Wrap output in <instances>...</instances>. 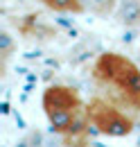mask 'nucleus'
I'll list each match as a JSON object with an SVG mask.
<instances>
[{
    "label": "nucleus",
    "instance_id": "1",
    "mask_svg": "<svg viewBox=\"0 0 140 147\" xmlns=\"http://www.w3.org/2000/svg\"><path fill=\"white\" fill-rule=\"evenodd\" d=\"M93 75L106 86H115L133 107L140 109V68L118 52H104L97 59Z\"/></svg>",
    "mask_w": 140,
    "mask_h": 147
},
{
    "label": "nucleus",
    "instance_id": "2",
    "mask_svg": "<svg viewBox=\"0 0 140 147\" xmlns=\"http://www.w3.org/2000/svg\"><path fill=\"white\" fill-rule=\"evenodd\" d=\"M86 118L100 134L111 138H124L133 131V120L120 109L106 104L104 100H93L86 109Z\"/></svg>",
    "mask_w": 140,
    "mask_h": 147
},
{
    "label": "nucleus",
    "instance_id": "3",
    "mask_svg": "<svg viewBox=\"0 0 140 147\" xmlns=\"http://www.w3.org/2000/svg\"><path fill=\"white\" fill-rule=\"evenodd\" d=\"M43 109L45 115L52 111H81V100L77 91H72L68 86H48L43 93Z\"/></svg>",
    "mask_w": 140,
    "mask_h": 147
},
{
    "label": "nucleus",
    "instance_id": "4",
    "mask_svg": "<svg viewBox=\"0 0 140 147\" xmlns=\"http://www.w3.org/2000/svg\"><path fill=\"white\" fill-rule=\"evenodd\" d=\"M115 18L127 27H136L140 25V0H120Z\"/></svg>",
    "mask_w": 140,
    "mask_h": 147
},
{
    "label": "nucleus",
    "instance_id": "5",
    "mask_svg": "<svg viewBox=\"0 0 140 147\" xmlns=\"http://www.w3.org/2000/svg\"><path fill=\"white\" fill-rule=\"evenodd\" d=\"M41 2L59 14H84L86 11L81 0H41Z\"/></svg>",
    "mask_w": 140,
    "mask_h": 147
},
{
    "label": "nucleus",
    "instance_id": "6",
    "mask_svg": "<svg viewBox=\"0 0 140 147\" xmlns=\"http://www.w3.org/2000/svg\"><path fill=\"white\" fill-rule=\"evenodd\" d=\"M9 45H11V41H9V36H7V34H2V50L7 52V50H9Z\"/></svg>",
    "mask_w": 140,
    "mask_h": 147
},
{
    "label": "nucleus",
    "instance_id": "7",
    "mask_svg": "<svg viewBox=\"0 0 140 147\" xmlns=\"http://www.w3.org/2000/svg\"><path fill=\"white\" fill-rule=\"evenodd\" d=\"M16 147H32V143H30V138H25V140H20Z\"/></svg>",
    "mask_w": 140,
    "mask_h": 147
},
{
    "label": "nucleus",
    "instance_id": "8",
    "mask_svg": "<svg viewBox=\"0 0 140 147\" xmlns=\"http://www.w3.org/2000/svg\"><path fill=\"white\" fill-rule=\"evenodd\" d=\"M138 147H140V138H138Z\"/></svg>",
    "mask_w": 140,
    "mask_h": 147
}]
</instances>
